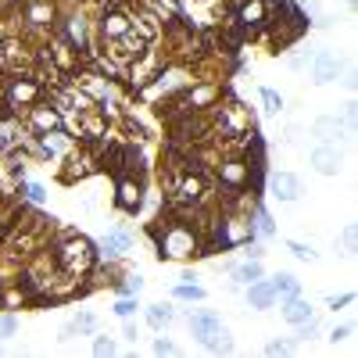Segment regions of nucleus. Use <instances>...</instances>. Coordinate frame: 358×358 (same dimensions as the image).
I'll list each match as a JSON object with an SVG mask.
<instances>
[{
	"instance_id": "1",
	"label": "nucleus",
	"mask_w": 358,
	"mask_h": 358,
	"mask_svg": "<svg viewBox=\"0 0 358 358\" xmlns=\"http://www.w3.org/2000/svg\"><path fill=\"white\" fill-rule=\"evenodd\" d=\"M158 247H161V258H190L197 255V237L179 219H168L165 233H158Z\"/></svg>"
},
{
	"instance_id": "2",
	"label": "nucleus",
	"mask_w": 358,
	"mask_h": 358,
	"mask_svg": "<svg viewBox=\"0 0 358 358\" xmlns=\"http://www.w3.org/2000/svg\"><path fill=\"white\" fill-rule=\"evenodd\" d=\"M57 265L72 272V276H79V272H87L93 265V244L87 237H69L65 244L57 247Z\"/></svg>"
},
{
	"instance_id": "3",
	"label": "nucleus",
	"mask_w": 358,
	"mask_h": 358,
	"mask_svg": "<svg viewBox=\"0 0 358 358\" xmlns=\"http://www.w3.org/2000/svg\"><path fill=\"white\" fill-rule=\"evenodd\" d=\"M215 125H219L222 140H237V136H247V133H251L255 118H251V111L244 108L240 100H233V104H226V108L215 111Z\"/></svg>"
},
{
	"instance_id": "4",
	"label": "nucleus",
	"mask_w": 358,
	"mask_h": 358,
	"mask_svg": "<svg viewBox=\"0 0 358 358\" xmlns=\"http://www.w3.org/2000/svg\"><path fill=\"white\" fill-rule=\"evenodd\" d=\"M147 47H151V44L129 29V33H122L118 39H111V51L108 54H111V61H118V65H129V61H136L140 54H147Z\"/></svg>"
},
{
	"instance_id": "5",
	"label": "nucleus",
	"mask_w": 358,
	"mask_h": 358,
	"mask_svg": "<svg viewBox=\"0 0 358 358\" xmlns=\"http://www.w3.org/2000/svg\"><path fill=\"white\" fill-rule=\"evenodd\" d=\"M4 97H8V108H33L39 100V82L36 79H11Z\"/></svg>"
},
{
	"instance_id": "6",
	"label": "nucleus",
	"mask_w": 358,
	"mask_h": 358,
	"mask_svg": "<svg viewBox=\"0 0 358 358\" xmlns=\"http://www.w3.org/2000/svg\"><path fill=\"white\" fill-rule=\"evenodd\" d=\"M308 65H312V79L319 82V87H330V82H337V75H341V61L330 51H315L308 57Z\"/></svg>"
},
{
	"instance_id": "7",
	"label": "nucleus",
	"mask_w": 358,
	"mask_h": 358,
	"mask_svg": "<svg viewBox=\"0 0 358 358\" xmlns=\"http://www.w3.org/2000/svg\"><path fill=\"white\" fill-rule=\"evenodd\" d=\"M308 161H312V168H315L319 176H337V172L344 168V158H341V151H337L333 143H319V147L312 151Z\"/></svg>"
},
{
	"instance_id": "8",
	"label": "nucleus",
	"mask_w": 358,
	"mask_h": 358,
	"mask_svg": "<svg viewBox=\"0 0 358 358\" xmlns=\"http://www.w3.org/2000/svg\"><path fill=\"white\" fill-rule=\"evenodd\" d=\"M29 125H33L39 136H44V133H54V129H61V111H57V108H47V104L36 100L33 108H29Z\"/></svg>"
},
{
	"instance_id": "9",
	"label": "nucleus",
	"mask_w": 358,
	"mask_h": 358,
	"mask_svg": "<svg viewBox=\"0 0 358 358\" xmlns=\"http://www.w3.org/2000/svg\"><path fill=\"white\" fill-rule=\"evenodd\" d=\"M251 237H255V229H251V222H244V219H226L222 229H219V244L222 247H240Z\"/></svg>"
},
{
	"instance_id": "10",
	"label": "nucleus",
	"mask_w": 358,
	"mask_h": 358,
	"mask_svg": "<svg viewBox=\"0 0 358 358\" xmlns=\"http://www.w3.org/2000/svg\"><path fill=\"white\" fill-rule=\"evenodd\" d=\"M247 176H251V165H244V161H237V158L222 161V168H219V179H222V186H229V194H240L244 183H247Z\"/></svg>"
},
{
	"instance_id": "11",
	"label": "nucleus",
	"mask_w": 358,
	"mask_h": 358,
	"mask_svg": "<svg viewBox=\"0 0 358 358\" xmlns=\"http://www.w3.org/2000/svg\"><path fill=\"white\" fill-rule=\"evenodd\" d=\"M100 39H108V44H111V39H118L122 33H129V15H125V11H118V8H108V11H104L100 15Z\"/></svg>"
},
{
	"instance_id": "12",
	"label": "nucleus",
	"mask_w": 358,
	"mask_h": 358,
	"mask_svg": "<svg viewBox=\"0 0 358 358\" xmlns=\"http://www.w3.org/2000/svg\"><path fill=\"white\" fill-rule=\"evenodd\" d=\"M118 204L125 212H136L143 204V186L133 179V176H118Z\"/></svg>"
},
{
	"instance_id": "13",
	"label": "nucleus",
	"mask_w": 358,
	"mask_h": 358,
	"mask_svg": "<svg viewBox=\"0 0 358 358\" xmlns=\"http://www.w3.org/2000/svg\"><path fill=\"white\" fill-rule=\"evenodd\" d=\"M272 197L298 201L301 197V179L294 176V172H276V176H272Z\"/></svg>"
},
{
	"instance_id": "14",
	"label": "nucleus",
	"mask_w": 358,
	"mask_h": 358,
	"mask_svg": "<svg viewBox=\"0 0 358 358\" xmlns=\"http://www.w3.org/2000/svg\"><path fill=\"white\" fill-rule=\"evenodd\" d=\"M129 65H133V69H129V82H133V87H140V90H143L147 82H151V79L158 75L154 57H151V54H140L136 61H129Z\"/></svg>"
},
{
	"instance_id": "15",
	"label": "nucleus",
	"mask_w": 358,
	"mask_h": 358,
	"mask_svg": "<svg viewBox=\"0 0 358 358\" xmlns=\"http://www.w3.org/2000/svg\"><path fill=\"white\" fill-rule=\"evenodd\" d=\"M247 301H251V308H258V312H265L272 301H276V290H272V280H255L247 287Z\"/></svg>"
},
{
	"instance_id": "16",
	"label": "nucleus",
	"mask_w": 358,
	"mask_h": 358,
	"mask_svg": "<svg viewBox=\"0 0 358 358\" xmlns=\"http://www.w3.org/2000/svg\"><path fill=\"white\" fill-rule=\"evenodd\" d=\"M341 133H344V125H341V118H337V115H319V118L312 122V136H319L323 143H333Z\"/></svg>"
},
{
	"instance_id": "17",
	"label": "nucleus",
	"mask_w": 358,
	"mask_h": 358,
	"mask_svg": "<svg viewBox=\"0 0 358 358\" xmlns=\"http://www.w3.org/2000/svg\"><path fill=\"white\" fill-rule=\"evenodd\" d=\"M219 326H222V323H219V315H215V312H197V315H190V330H194V337H197L201 344H204Z\"/></svg>"
},
{
	"instance_id": "18",
	"label": "nucleus",
	"mask_w": 358,
	"mask_h": 358,
	"mask_svg": "<svg viewBox=\"0 0 358 358\" xmlns=\"http://www.w3.org/2000/svg\"><path fill=\"white\" fill-rule=\"evenodd\" d=\"M129 244H133V237L125 233V229H122V233H108V237L100 240V255H108V258H122L125 251H129Z\"/></svg>"
},
{
	"instance_id": "19",
	"label": "nucleus",
	"mask_w": 358,
	"mask_h": 358,
	"mask_svg": "<svg viewBox=\"0 0 358 358\" xmlns=\"http://www.w3.org/2000/svg\"><path fill=\"white\" fill-rule=\"evenodd\" d=\"M172 190L179 194L183 204H197V201L204 197V183H201L197 176H186V179H179V183L172 186Z\"/></svg>"
},
{
	"instance_id": "20",
	"label": "nucleus",
	"mask_w": 358,
	"mask_h": 358,
	"mask_svg": "<svg viewBox=\"0 0 358 358\" xmlns=\"http://www.w3.org/2000/svg\"><path fill=\"white\" fill-rule=\"evenodd\" d=\"M312 305L308 301H301V294L298 298H287V308H283V319L290 323V326H298V323H305V319H312Z\"/></svg>"
},
{
	"instance_id": "21",
	"label": "nucleus",
	"mask_w": 358,
	"mask_h": 358,
	"mask_svg": "<svg viewBox=\"0 0 358 358\" xmlns=\"http://www.w3.org/2000/svg\"><path fill=\"white\" fill-rule=\"evenodd\" d=\"M240 22L244 29H255L265 22V0H247V4L240 8Z\"/></svg>"
},
{
	"instance_id": "22",
	"label": "nucleus",
	"mask_w": 358,
	"mask_h": 358,
	"mask_svg": "<svg viewBox=\"0 0 358 358\" xmlns=\"http://www.w3.org/2000/svg\"><path fill=\"white\" fill-rule=\"evenodd\" d=\"M79 118H82V140H100L104 133H108V122H104V118H97L90 111H82Z\"/></svg>"
},
{
	"instance_id": "23",
	"label": "nucleus",
	"mask_w": 358,
	"mask_h": 358,
	"mask_svg": "<svg viewBox=\"0 0 358 358\" xmlns=\"http://www.w3.org/2000/svg\"><path fill=\"white\" fill-rule=\"evenodd\" d=\"M272 290H276V298H298V294H301V283L298 280H294L290 276V272H280V276L276 280H272Z\"/></svg>"
},
{
	"instance_id": "24",
	"label": "nucleus",
	"mask_w": 358,
	"mask_h": 358,
	"mask_svg": "<svg viewBox=\"0 0 358 358\" xmlns=\"http://www.w3.org/2000/svg\"><path fill=\"white\" fill-rule=\"evenodd\" d=\"M147 323H151V330H165L168 323H172V308H165V305H147Z\"/></svg>"
},
{
	"instance_id": "25",
	"label": "nucleus",
	"mask_w": 358,
	"mask_h": 358,
	"mask_svg": "<svg viewBox=\"0 0 358 358\" xmlns=\"http://www.w3.org/2000/svg\"><path fill=\"white\" fill-rule=\"evenodd\" d=\"M233 280H237V283H255V280H262V262L255 258V262L237 265V269H233Z\"/></svg>"
},
{
	"instance_id": "26",
	"label": "nucleus",
	"mask_w": 358,
	"mask_h": 358,
	"mask_svg": "<svg viewBox=\"0 0 358 358\" xmlns=\"http://www.w3.org/2000/svg\"><path fill=\"white\" fill-rule=\"evenodd\" d=\"M204 348H208V351H215V355H229V351H233V341H229V333L219 326V330L204 341Z\"/></svg>"
},
{
	"instance_id": "27",
	"label": "nucleus",
	"mask_w": 358,
	"mask_h": 358,
	"mask_svg": "<svg viewBox=\"0 0 358 358\" xmlns=\"http://www.w3.org/2000/svg\"><path fill=\"white\" fill-rule=\"evenodd\" d=\"M290 251H294V258H301V262H319V251H315L312 244H301V240H290Z\"/></svg>"
},
{
	"instance_id": "28",
	"label": "nucleus",
	"mask_w": 358,
	"mask_h": 358,
	"mask_svg": "<svg viewBox=\"0 0 358 358\" xmlns=\"http://www.w3.org/2000/svg\"><path fill=\"white\" fill-rule=\"evenodd\" d=\"M176 298H183V301H201L204 290H201L197 283H183V287H176Z\"/></svg>"
},
{
	"instance_id": "29",
	"label": "nucleus",
	"mask_w": 358,
	"mask_h": 358,
	"mask_svg": "<svg viewBox=\"0 0 358 358\" xmlns=\"http://www.w3.org/2000/svg\"><path fill=\"white\" fill-rule=\"evenodd\" d=\"M262 104H265V111L276 115V111L283 108V97H280L276 90H269V87H265V90H262Z\"/></svg>"
},
{
	"instance_id": "30",
	"label": "nucleus",
	"mask_w": 358,
	"mask_h": 358,
	"mask_svg": "<svg viewBox=\"0 0 358 358\" xmlns=\"http://www.w3.org/2000/svg\"><path fill=\"white\" fill-rule=\"evenodd\" d=\"M355 247H358L355 226H344V258H355Z\"/></svg>"
},
{
	"instance_id": "31",
	"label": "nucleus",
	"mask_w": 358,
	"mask_h": 358,
	"mask_svg": "<svg viewBox=\"0 0 358 358\" xmlns=\"http://www.w3.org/2000/svg\"><path fill=\"white\" fill-rule=\"evenodd\" d=\"M258 233H262V237H272V233H276V226H272V219H269L265 208H258Z\"/></svg>"
},
{
	"instance_id": "32",
	"label": "nucleus",
	"mask_w": 358,
	"mask_h": 358,
	"mask_svg": "<svg viewBox=\"0 0 358 358\" xmlns=\"http://www.w3.org/2000/svg\"><path fill=\"white\" fill-rule=\"evenodd\" d=\"M93 355H115V341H111V337H97V341H93Z\"/></svg>"
},
{
	"instance_id": "33",
	"label": "nucleus",
	"mask_w": 358,
	"mask_h": 358,
	"mask_svg": "<svg viewBox=\"0 0 358 358\" xmlns=\"http://www.w3.org/2000/svg\"><path fill=\"white\" fill-rule=\"evenodd\" d=\"M26 194H29V201H36V204H44V201H47V190H44L39 183H29V186H26Z\"/></svg>"
},
{
	"instance_id": "34",
	"label": "nucleus",
	"mask_w": 358,
	"mask_h": 358,
	"mask_svg": "<svg viewBox=\"0 0 358 358\" xmlns=\"http://www.w3.org/2000/svg\"><path fill=\"white\" fill-rule=\"evenodd\" d=\"M133 312H136V301H129V298H122V301L115 305V315H122V319H129Z\"/></svg>"
},
{
	"instance_id": "35",
	"label": "nucleus",
	"mask_w": 358,
	"mask_h": 358,
	"mask_svg": "<svg viewBox=\"0 0 358 358\" xmlns=\"http://www.w3.org/2000/svg\"><path fill=\"white\" fill-rule=\"evenodd\" d=\"M351 333H355V326H351V323H348V326H337V330L330 333V341H333V344H337V341H348Z\"/></svg>"
},
{
	"instance_id": "36",
	"label": "nucleus",
	"mask_w": 358,
	"mask_h": 358,
	"mask_svg": "<svg viewBox=\"0 0 358 358\" xmlns=\"http://www.w3.org/2000/svg\"><path fill=\"white\" fill-rule=\"evenodd\" d=\"M172 351H176L172 341H165V337H161V341H154V355H172Z\"/></svg>"
},
{
	"instance_id": "37",
	"label": "nucleus",
	"mask_w": 358,
	"mask_h": 358,
	"mask_svg": "<svg viewBox=\"0 0 358 358\" xmlns=\"http://www.w3.org/2000/svg\"><path fill=\"white\" fill-rule=\"evenodd\" d=\"M15 330H18V323L11 319V315H8V319H0V337H11Z\"/></svg>"
},
{
	"instance_id": "38",
	"label": "nucleus",
	"mask_w": 358,
	"mask_h": 358,
	"mask_svg": "<svg viewBox=\"0 0 358 358\" xmlns=\"http://www.w3.org/2000/svg\"><path fill=\"white\" fill-rule=\"evenodd\" d=\"M290 348L287 344H280V341H272V344H265V355H287Z\"/></svg>"
},
{
	"instance_id": "39",
	"label": "nucleus",
	"mask_w": 358,
	"mask_h": 358,
	"mask_svg": "<svg viewBox=\"0 0 358 358\" xmlns=\"http://www.w3.org/2000/svg\"><path fill=\"white\" fill-rule=\"evenodd\" d=\"M140 287H143V280H140V276H133L129 283L122 287V294H140Z\"/></svg>"
},
{
	"instance_id": "40",
	"label": "nucleus",
	"mask_w": 358,
	"mask_h": 358,
	"mask_svg": "<svg viewBox=\"0 0 358 358\" xmlns=\"http://www.w3.org/2000/svg\"><path fill=\"white\" fill-rule=\"evenodd\" d=\"M355 294H341V298H330V308H341V305H351Z\"/></svg>"
},
{
	"instance_id": "41",
	"label": "nucleus",
	"mask_w": 358,
	"mask_h": 358,
	"mask_svg": "<svg viewBox=\"0 0 358 358\" xmlns=\"http://www.w3.org/2000/svg\"><path fill=\"white\" fill-rule=\"evenodd\" d=\"M298 133H301L298 125H290V129H287V136H283V140H287V143H298Z\"/></svg>"
}]
</instances>
